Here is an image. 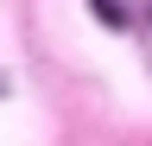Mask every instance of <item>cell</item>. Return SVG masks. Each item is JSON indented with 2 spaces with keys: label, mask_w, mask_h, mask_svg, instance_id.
<instances>
[{
  "label": "cell",
  "mask_w": 152,
  "mask_h": 146,
  "mask_svg": "<svg viewBox=\"0 0 152 146\" xmlns=\"http://www.w3.org/2000/svg\"><path fill=\"white\" fill-rule=\"evenodd\" d=\"M89 7H95V19H102V26H127V13H121V0H89Z\"/></svg>",
  "instance_id": "1"
}]
</instances>
